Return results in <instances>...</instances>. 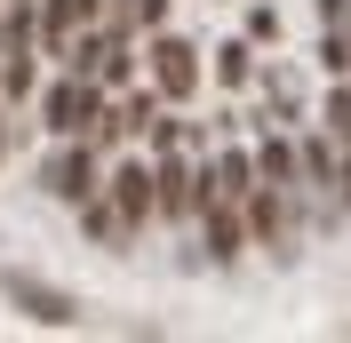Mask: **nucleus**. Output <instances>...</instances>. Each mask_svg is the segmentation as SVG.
Instances as JSON below:
<instances>
[{"label":"nucleus","mask_w":351,"mask_h":343,"mask_svg":"<svg viewBox=\"0 0 351 343\" xmlns=\"http://www.w3.org/2000/svg\"><path fill=\"white\" fill-rule=\"evenodd\" d=\"M48 128H56V136H88V128H96V120H104V104H96V80H88V72H72V80H56V88H48Z\"/></svg>","instance_id":"nucleus-2"},{"label":"nucleus","mask_w":351,"mask_h":343,"mask_svg":"<svg viewBox=\"0 0 351 343\" xmlns=\"http://www.w3.org/2000/svg\"><path fill=\"white\" fill-rule=\"evenodd\" d=\"M328 136H335V152H351V88L328 96Z\"/></svg>","instance_id":"nucleus-10"},{"label":"nucleus","mask_w":351,"mask_h":343,"mask_svg":"<svg viewBox=\"0 0 351 343\" xmlns=\"http://www.w3.org/2000/svg\"><path fill=\"white\" fill-rule=\"evenodd\" d=\"M216 192H223V200H247V192H256V168H247L240 152H223V160H216Z\"/></svg>","instance_id":"nucleus-9"},{"label":"nucleus","mask_w":351,"mask_h":343,"mask_svg":"<svg viewBox=\"0 0 351 343\" xmlns=\"http://www.w3.org/2000/svg\"><path fill=\"white\" fill-rule=\"evenodd\" d=\"M0 287H8V303H16V311H32L40 327H72V320H80V303H72L64 287L32 279V272H0Z\"/></svg>","instance_id":"nucleus-3"},{"label":"nucleus","mask_w":351,"mask_h":343,"mask_svg":"<svg viewBox=\"0 0 351 343\" xmlns=\"http://www.w3.org/2000/svg\"><path fill=\"white\" fill-rule=\"evenodd\" d=\"M343 208H351V152H343Z\"/></svg>","instance_id":"nucleus-16"},{"label":"nucleus","mask_w":351,"mask_h":343,"mask_svg":"<svg viewBox=\"0 0 351 343\" xmlns=\"http://www.w3.org/2000/svg\"><path fill=\"white\" fill-rule=\"evenodd\" d=\"M112 208L128 215V232H136V224H144V215L160 208V168H144V160H128V168L112 176Z\"/></svg>","instance_id":"nucleus-4"},{"label":"nucleus","mask_w":351,"mask_h":343,"mask_svg":"<svg viewBox=\"0 0 351 343\" xmlns=\"http://www.w3.org/2000/svg\"><path fill=\"white\" fill-rule=\"evenodd\" d=\"M216 72H223V80H247V72H256V56H247V40L216 48Z\"/></svg>","instance_id":"nucleus-12"},{"label":"nucleus","mask_w":351,"mask_h":343,"mask_svg":"<svg viewBox=\"0 0 351 343\" xmlns=\"http://www.w3.org/2000/svg\"><path fill=\"white\" fill-rule=\"evenodd\" d=\"M152 80H160V96H192L199 88V48L192 40H160L152 48Z\"/></svg>","instance_id":"nucleus-5"},{"label":"nucleus","mask_w":351,"mask_h":343,"mask_svg":"<svg viewBox=\"0 0 351 343\" xmlns=\"http://www.w3.org/2000/svg\"><path fill=\"white\" fill-rule=\"evenodd\" d=\"M0 144H8V120H0Z\"/></svg>","instance_id":"nucleus-17"},{"label":"nucleus","mask_w":351,"mask_h":343,"mask_svg":"<svg viewBox=\"0 0 351 343\" xmlns=\"http://www.w3.org/2000/svg\"><path fill=\"white\" fill-rule=\"evenodd\" d=\"M247 40H280V16L271 8H247Z\"/></svg>","instance_id":"nucleus-14"},{"label":"nucleus","mask_w":351,"mask_h":343,"mask_svg":"<svg viewBox=\"0 0 351 343\" xmlns=\"http://www.w3.org/2000/svg\"><path fill=\"white\" fill-rule=\"evenodd\" d=\"M256 168H263V184H295V152H287V144H263Z\"/></svg>","instance_id":"nucleus-11"},{"label":"nucleus","mask_w":351,"mask_h":343,"mask_svg":"<svg viewBox=\"0 0 351 343\" xmlns=\"http://www.w3.org/2000/svg\"><path fill=\"white\" fill-rule=\"evenodd\" d=\"M319 16H328V24H351V0H319Z\"/></svg>","instance_id":"nucleus-15"},{"label":"nucleus","mask_w":351,"mask_h":343,"mask_svg":"<svg viewBox=\"0 0 351 343\" xmlns=\"http://www.w3.org/2000/svg\"><path fill=\"white\" fill-rule=\"evenodd\" d=\"M247 215H256L263 248H280V184H256V192H247Z\"/></svg>","instance_id":"nucleus-8"},{"label":"nucleus","mask_w":351,"mask_h":343,"mask_svg":"<svg viewBox=\"0 0 351 343\" xmlns=\"http://www.w3.org/2000/svg\"><path fill=\"white\" fill-rule=\"evenodd\" d=\"M304 176H311V184H328V176H335V160H328V144H319V136L304 144Z\"/></svg>","instance_id":"nucleus-13"},{"label":"nucleus","mask_w":351,"mask_h":343,"mask_svg":"<svg viewBox=\"0 0 351 343\" xmlns=\"http://www.w3.org/2000/svg\"><path fill=\"white\" fill-rule=\"evenodd\" d=\"M40 184H48L56 200H72V208H80V200H96V192H104V184H96V136H64V152L48 160Z\"/></svg>","instance_id":"nucleus-1"},{"label":"nucleus","mask_w":351,"mask_h":343,"mask_svg":"<svg viewBox=\"0 0 351 343\" xmlns=\"http://www.w3.org/2000/svg\"><path fill=\"white\" fill-rule=\"evenodd\" d=\"M199 215H208V256H216V263H232V256H240V215H232V200L216 192Z\"/></svg>","instance_id":"nucleus-7"},{"label":"nucleus","mask_w":351,"mask_h":343,"mask_svg":"<svg viewBox=\"0 0 351 343\" xmlns=\"http://www.w3.org/2000/svg\"><path fill=\"white\" fill-rule=\"evenodd\" d=\"M160 208L168 215H192L199 208V176L176 160V144H160Z\"/></svg>","instance_id":"nucleus-6"}]
</instances>
